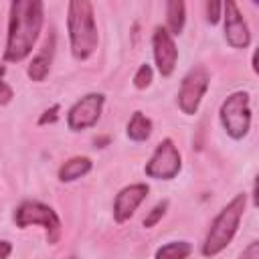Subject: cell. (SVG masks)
I'll return each mask as SVG.
<instances>
[{"label": "cell", "instance_id": "cell-1", "mask_svg": "<svg viewBox=\"0 0 259 259\" xmlns=\"http://www.w3.org/2000/svg\"><path fill=\"white\" fill-rule=\"evenodd\" d=\"M42 24H45V6L40 0H14L10 4L4 61L8 63L24 61L32 53L40 36Z\"/></svg>", "mask_w": 259, "mask_h": 259}, {"label": "cell", "instance_id": "cell-2", "mask_svg": "<svg viewBox=\"0 0 259 259\" xmlns=\"http://www.w3.org/2000/svg\"><path fill=\"white\" fill-rule=\"evenodd\" d=\"M67 30L71 55L77 61H87L99 45V32L91 2L73 0L67 4Z\"/></svg>", "mask_w": 259, "mask_h": 259}, {"label": "cell", "instance_id": "cell-3", "mask_svg": "<svg viewBox=\"0 0 259 259\" xmlns=\"http://www.w3.org/2000/svg\"><path fill=\"white\" fill-rule=\"evenodd\" d=\"M245 206H247V194L241 192L227 206L221 208V212L214 217V221L210 223V229L204 237V243H202L204 257H214L229 247V243L233 241V237L239 229Z\"/></svg>", "mask_w": 259, "mask_h": 259}, {"label": "cell", "instance_id": "cell-4", "mask_svg": "<svg viewBox=\"0 0 259 259\" xmlns=\"http://www.w3.org/2000/svg\"><path fill=\"white\" fill-rule=\"evenodd\" d=\"M14 223L20 229H26L30 225L42 227L45 233H47L49 245H57L59 239H61V233H63L59 214L49 204H42L38 200H24V202H20L14 208Z\"/></svg>", "mask_w": 259, "mask_h": 259}, {"label": "cell", "instance_id": "cell-5", "mask_svg": "<svg viewBox=\"0 0 259 259\" xmlns=\"http://www.w3.org/2000/svg\"><path fill=\"white\" fill-rule=\"evenodd\" d=\"M221 123L233 140H241L251 130V95L247 91L231 93L219 109Z\"/></svg>", "mask_w": 259, "mask_h": 259}, {"label": "cell", "instance_id": "cell-6", "mask_svg": "<svg viewBox=\"0 0 259 259\" xmlns=\"http://www.w3.org/2000/svg\"><path fill=\"white\" fill-rule=\"evenodd\" d=\"M182 168V158H180V152L178 148L174 146V142L170 138L162 140L154 154L150 156L148 164H146V176L148 178H154V180H172L178 176Z\"/></svg>", "mask_w": 259, "mask_h": 259}, {"label": "cell", "instance_id": "cell-7", "mask_svg": "<svg viewBox=\"0 0 259 259\" xmlns=\"http://www.w3.org/2000/svg\"><path fill=\"white\" fill-rule=\"evenodd\" d=\"M210 77L208 71L204 67H194L190 69L182 81H180V89H178V107L182 109V113L186 115H194L200 107V101L208 89Z\"/></svg>", "mask_w": 259, "mask_h": 259}, {"label": "cell", "instance_id": "cell-8", "mask_svg": "<svg viewBox=\"0 0 259 259\" xmlns=\"http://www.w3.org/2000/svg\"><path fill=\"white\" fill-rule=\"evenodd\" d=\"M105 103V95L103 93H87L83 95L79 101H75L67 113V125L73 132H83L93 127L99 117H101V109Z\"/></svg>", "mask_w": 259, "mask_h": 259}, {"label": "cell", "instance_id": "cell-9", "mask_svg": "<svg viewBox=\"0 0 259 259\" xmlns=\"http://www.w3.org/2000/svg\"><path fill=\"white\" fill-rule=\"evenodd\" d=\"M152 53L156 61V69L162 77H170L178 63V49L174 42V36L164 28L156 26L152 34Z\"/></svg>", "mask_w": 259, "mask_h": 259}, {"label": "cell", "instance_id": "cell-10", "mask_svg": "<svg viewBox=\"0 0 259 259\" xmlns=\"http://www.w3.org/2000/svg\"><path fill=\"white\" fill-rule=\"evenodd\" d=\"M225 38L233 49H247L251 45V30L235 2H225Z\"/></svg>", "mask_w": 259, "mask_h": 259}, {"label": "cell", "instance_id": "cell-11", "mask_svg": "<svg viewBox=\"0 0 259 259\" xmlns=\"http://www.w3.org/2000/svg\"><path fill=\"white\" fill-rule=\"evenodd\" d=\"M150 188L148 184L144 182H136V184H130L125 188H121L117 194H115V200H113V219L115 223H125L134 217V212L138 210V206L146 200Z\"/></svg>", "mask_w": 259, "mask_h": 259}, {"label": "cell", "instance_id": "cell-12", "mask_svg": "<svg viewBox=\"0 0 259 259\" xmlns=\"http://www.w3.org/2000/svg\"><path fill=\"white\" fill-rule=\"evenodd\" d=\"M53 55H55V34H49V36L45 38L40 51L32 57V61H30V65H28V69H26V73H28V77H30L32 81H36V83L45 81V77H47L49 71H51Z\"/></svg>", "mask_w": 259, "mask_h": 259}, {"label": "cell", "instance_id": "cell-13", "mask_svg": "<svg viewBox=\"0 0 259 259\" xmlns=\"http://www.w3.org/2000/svg\"><path fill=\"white\" fill-rule=\"evenodd\" d=\"M186 22V4L182 0H170L166 4V30L172 36H178Z\"/></svg>", "mask_w": 259, "mask_h": 259}, {"label": "cell", "instance_id": "cell-14", "mask_svg": "<svg viewBox=\"0 0 259 259\" xmlns=\"http://www.w3.org/2000/svg\"><path fill=\"white\" fill-rule=\"evenodd\" d=\"M91 160L87 156H75L71 160H67L61 168H59V180L61 182H73L81 176H85L91 170Z\"/></svg>", "mask_w": 259, "mask_h": 259}, {"label": "cell", "instance_id": "cell-15", "mask_svg": "<svg viewBox=\"0 0 259 259\" xmlns=\"http://www.w3.org/2000/svg\"><path fill=\"white\" fill-rule=\"evenodd\" d=\"M125 134L132 142H146L152 134V119L148 115H144L142 111H134V115L127 121Z\"/></svg>", "mask_w": 259, "mask_h": 259}, {"label": "cell", "instance_id": "cell-16", "mask_svg": "<svg viewBox=\"0 0 259 259\" xmlns=\"http://www.w3.org/2000/svg\"><path fill=\"white\" fill-rule=\"evenodd\" d=\"M190 253L192 245L188 241H170L156 251L154 259H188Z\"/></svg>", "mask_w": 259, "mask_h": 259}, {"label": "cell", "instance_id": "cell-17", "mask_svg": "<svg viewBox=\"0 0 259 259\" xmlns=\"http://www.w3.org/2000/svg\"><path fill=\"white\" fill-rule=\"evenodd\" d=\"M152 77H154L152 67H150L148 63L140 65L138 71H136V75H134V87H136V89H146V87H150Z\"/></svg>", "mask_w": 259, "mask_h": 259}, {"label": "cell", "instance_id": "cell-18", "mask_svg": "<svg viewBox=\"0 0 259 259\" xmlns=\"http://www.w3.org/2000/svg\"><path fill=\"white\" fill-rule=\"evenodd\" d=\"M166 208H168V200H162V202H158L150 212H148V217L144 219V227L146 229H152V227H156L160 221H162V217L166 214Z\"/></svg>", "mask_w": 259, "mask_h": 259}, {"label": "cell", "instance_id": "cell-19", "mask_svg": "<svg viewBox=\"0 0 259 259\" xmlns=\"http://www.w3.org/2000/svg\"><path fill=\"white\" fill-rule=\"evenodd\" d=\"M4 73H6V67H4V65H0V105L10 103V101H12V97H14L12 87L4 81Z\"/></svg>", "mask_w": 259, "mask_h": 259}, {"label": "cell", "instance_id": "cell-20", "mask_svg": "<svg viewBox=\"0 0 259 259\" xmlns=\"http://www.w3.org/2000/svg\"><path fill=\"white\" fill-rule=\"evenodd\" d=\"M223 12V2H206V20L210 24H217L221 20Z\"/></svg>", "mask_w": 259, "mask_h": 259}, {"label": "cell", "instance_id": "cell-21", "mask_svg": "<svg viewBox=\"0 0 259 259\" xmlns=\"http://www.w3.org/2000/svg\"><path fill=\"white\" fill-rule=\"evenodd\" d=\"M239 259H259V241H251L243 249V253H241Z\"/></svg>", "mask_w": 259, "mask_h": 259}, {"label": "cell", "instance_id": "cell-22", "mask_svg": "<svg viewBox=\"0 0 259 259\" xmlns=\"http://www.w3.org/2000/svg\"><path fill=\"white\" fill-rule=\"evenodd\" d=\"M57 119H59V105L55 103L51 109H47V111L40 115L38 123H40V125H45V123H53V121H57Z\"/></svg>", "mask_w": 259, "mask_h": 259}, {"label": "cell", "instance_id": "cell-23", "mask_svg": "<svg viewBox=\"0 0 259 259\" xmlns=\"http://www.w3.org/2000/svg\"><path fill=\"white\" fill-rule=\"evenodd\" d=\"M12 251V245L8 241H0V259H6Z\"/></svg>", "mask_w": 259, "mask_h": 259}, {"label": "cell", "instance_id": "cell-24", "mask_svg": "<svg viewBox=\"0 0 259 259\" xmlns=\"http://www.w3.org/2000/svg\"><path fill=\"white\" fill-rule=\"evenodd\" d=\"M69 259H75V257H69Z\"/></svg>", "mask_w": 259, "mask_h": 259}]
</instances>
